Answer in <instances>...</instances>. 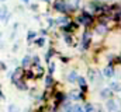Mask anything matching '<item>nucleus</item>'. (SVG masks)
<instances>
[{"label": "nucleus", "mask_w": 121, "mask_h": 112, "mask_svg": "<svg viewBox=\"0 0 121 112\" xmlns=\"http://www.w3.org/2000/svg\"><path fill=\"white\" fill-rule=\"evenodd\" d=\"M106 107H107L108 112H118V104H117L116 100H111V98H110V100L107 101Z\"/></svg>", "instance_id": "f257e3e1"}, {"label": "nucleus", "mask_w": 121, "mask_h": 112, "mask_svg": "<svg viewBox=\"0 0 121 112\" xmlns=\"http://www.w3.org/2000/svg\"><path fill=\"white\" fill-rule=\"evenodd\" d=\"M54 7H55V10H58V11H65L66 8H68V6H66V3L63 1V0H56L55 3H54Z\"/></svg>", "instance_id": "f03ea898"}, {"label": "nucleus", "mask_w": 121, "mask_h": 112, "mask_svg": "<svg viewBox=\"0 0 121 112\" xmlns=\"http://www.w3.org/2000/svg\"><path fill=\"white\" fill-rule=\"evenodd\" d=\"M91 20H93V18H91V16H89V14H83V16L79 18V21H80L83 25H89L91 23Z\"/></svg>", "instance_id": "7ed1b4c3"}, {"label": "nucleus", "mask_w": 121, "mask_h": 112, "mask_svg": "<svg viewBox=\"0 0 121 112\" xmlns=\"http://www.w3.org/2000/svg\"><path fill=\"white\" fill-rule=\"evenodd\" d=\"M111 92H113V91H111V88H104V90L101 91V94H100V95H101V98H108V100H110Z\"/></svg>", "instance_id": "20e7f679"}, {"label": "nucleus", "mask_w": 121, "mask_h": 112, "mask_svg": "<svg viewBox=\"0 0 121 112\" xmlns=\"http://www.w3.org/2000/svg\"><path fill=\"white\" fill-rule=\"evenodd\" d=\"M104 76H107V77H113V76H114V69H113L111 66H107V67L104 69Z\"/></svg>", "instance_id": "39448f33"}, {"label": "nucleus", "mask_w": 121, "mask_h": 112, "mask_svg": "<svg viewBox=\"0 0 121 112\" xmlns=\"http://www.w3.org/2000/svg\"><path fill=\"white\" fill-rule=\"evenodd\" d=\"M89 41H90V34H89V32H85V34H83V48L87 46Z\"/></svg>", "instance_id": "423d86ee"}, {"label": "nucleus", "mask_w": 121, "mask_h": 112, "mask_svg": "<svg viewBox=\"0 0 121 112\" xmlns=\"http://www.w3.org/2000/svg\"><path fill=\"white\" fill-rule=\"evenodd\" d=\"M20 76H21V69H16V72H14V74H13V76H11V80H13V81H16V83H17V81H18V80H17V79H18V77H20Z\"/></svg>", "instance_id": "0eeeda50"}, {"label": "nucleus", "mask_w": 121, "mask_h": 112, "mask_svg": "<svg viewBox=\"0 0 121 112\" xmlns=\"http://www.w3.org/2000/svg\"><path fill=\"white\" fill-rule=\"evenodd\" d=\"M76 79H79V77L76 76V72H72V73L69 74V81H70V83H75Z\"/></svg>", "instance_id": "6e6552de"}, {"label": "nucleus", "mask_w": 121, "mask_h": 112, "mask_svg": "<svg viewBox=\"0 0 121 112\" xmlns=\"http://www.w3.org/2000/svg\"><path fill=\"white\" fill-rule=\"evenodd\" d=\"M9 112H20V109H18V107H17V105L11 104V105L9 107Z\"/></svg>", "instance_id": "1a4fd4ad"}, {"label": "nucleus", "mask_w": 121, "mask_h": 112, "mask_svg": "<svg viewBox=\"0 0 121 112\" xmlns=\"http://www.w3.org/2000/svg\"><path fill=\"white\" fill-rule=\"evenodd\" d=\"M70 112H83V109H82V107H80V105H78V104H76V105H73V107H72V111Z\"/></svg>", "instance_id": "9d476101"}, {"label": "nucleus", "mask_w": 121, "mask_h": 112, "mask_svg": "<svg viewBox=\"0 0 121 112\" xmlns=\"http://www.w3.org/2000/svg\"><path fill=\"white\" fill-rule=\"evenodd\" d=\"M6 16H7V10H6L4 6H1V20H3V21L6 20Z\"/></svg>", "instance_id": "9b49d317"}, {"label": "nucleus", "mask_w": 121, "mask_h": 112, "mask_svg": "<svg viewBox=\"0 0 121 112\" xmlns=\"http://www.w3.org/2000/svg\"><path fill=\"white\" fill-rule=\"evenodd\" d=\"M78 83L80 84V87H82V88H85V87H86V81H85V79H83V77H79V79H78Z\"/></svg>", "instance_id": "f8f14e48"}, {"label": "nucleus", "mask_w": 121, "mask_h": 112, "mask_svg": "<svg viewBox=\"0 0 121 112\" xmlns=\"http://www.w3.org/2000/svg\"><path fill=\"white\" fill-rule=\"evenodd\" d=\"M86 112H96L91 104H87V105H86Z\"/></svg>", "instance_id": "ddd939ff"}, {"label": "nucleus", "mask_w": 121, "mask_h": 112, "mask_svg": "<svg viewBox=\"0 0 121 112\" xmlns=\"http://www.w3.org/2000/svg\"><path fill=\"white\" fill-rule=\"evenodd\" d=\"M45 84H47V85H51V84H52V77H51V76H48V77L45 79Z\"/></svg>", "instance_id": "4468645a"}, {"label": "nucleus", "mask_w": 121, "mask_h": 112, "mask_svg": "<svg viewBox=\"0 0 121 112\" xmlns=\"http://www.w3.org/2000/svg\"><path fill=\"white\" fill-rule=\"evenodd\" d=\"M28 63H30V57L27 56V57H24V59H23V66H27Z\"/></svg>", "instance_id": "2eb2a0df"}, {"label": "nucleus", "mask_w": 121, "mask_h": 112, "mask_svg": "<svg viewBox=\"0 0 121 112\" xmlns=\"http://www.w3.org/2000/svg\"><path fill=\"white\" fill-rule=\"evenodd\" d=\"M70 97H72V98H76V100H78V98H80V95H79V94H78L76 91H72V94H70Z\"/></svg>", "instance_id": "dca6fc26"}, {"label": "nucleus", "mask_w": 121, "mask_h": 112, "mask_svg": "<svg viewBox=\"0 0 121 112\" xmlns=\"http://www.w3.org/2000/svg\"><path fill=\"white\" fill-rule=\"evenodd\" d=\"M32 38H35V32H34V31H30V32H28V41H31Z\"/></svg>", "instance_id": "f3484780"}, {"label": "nucleus", "mask_w": 121, "mask_h": 112, "mask_svg": "<svg viewBox=\"0 0 121 112\" xmlns=\"http://www.w3.org/2000/svg\"><path fill=\"white\" fill-rule=\"evenodd\" d=\"M37 44H38L39 46H42V45L45 44V39H44V38H41V39H38V41H37Z\"/></svg>", "instance_id": "a211bd4d"}, {"label": "nucleus", "mask_w": 121, "mask_h": 112, "mask_svg": "<svg viewBox=\"0 0 121 112\" xmlns=\"http://www.w3.org/2000/svg\"><path fill=\"white\" fill-rule=\"evenodd\" d=\"M54 70H55V64L49 63V73H54Z\"/></svg>", "instance_id": "6ab92c4d"}, {"label": "nucleus", "mask_w": 121, "mask_h": 112, "mask_svg": "<svg viewBox=\"0 0 121 112\" xmlns=\"http://www.w3.org/2000/svg\"><path fill=\"white\" fill-rule=\"evenodd\" d=\"M96 31H97V32H100V34H103V32L106 31V28H104V27H97V29H96Z\"/></svg>", "instance_id": "aec40b11"}, {"label": "nucleus", "mask_w": 121, "mask_h": 112, "mask_svg": "<svg viewBox=\"0 0 121 112\" xmlns=\"http://www.w3.org/2000/svg\"><path fill=\"white\" fill-rule=\"evenodd\" d=\"M17 87H18V88H21V90H26V85H24L23 83H18V81H17Z\"/></svg>", "instance_id": "412c9836"}, {"label": "nucleus", "mask_w": 121, "mask_h": 112, "mask_svg": "<svg viewBox=\"0 0 121 112\" xmlns=\"http://www.w3.org/2000/svg\"><path fill=\"white\" fill-rule=\"evenodd\" d=\"M58 24H62V23H66V18H59L58 21H56Z\"/></svg>", "instance_id": "4be33fe9"}, {"label": "nucleus", "mask_w": 121, "mask_h": 112, "mask_svg": "<svg viewBox=\"0 0 121 112\" xmlns=\"http://www.w3.org/2000/svg\"><path fill=\"white\" fill-rule=\"evenodd\" d=\"M65 39H66V42H68V44H70V36H69V35H66V36H65Z\"/></svg>", "instance_id": "5701e85b"}, {"label": "nucleus", "mask_w": 121, "mask_h": 112, "mask_svg": "<svg viewBox=\"0 0 121 112\" xmlns=\"http://www.w3.org/2000/svg\"><path fill=\"white\" fill-rule=\"evenodd\" d=\"M111 88H118V84H117V83H113V84H111Z\"/></svg>", "instance_id": "b1692460"}, {"label": "nucleus", "mask_w": 121, "mask_h": 112, "mask_svg": "<svg viewBox=\"0 0 121 112\" xmlns=\"http://www.w3.org/2000/svg\"><path fill=\"white\" fill-rule=\"evenodd\" d=\"M21 1H23V3H28L30 0H21Z\"/></svg>", "instance_id": "393cba45"}, {"label": "nucleus", "mask_w": 121, "mask_h": 112, "mask_svg": "<svg viewBox=\"0 0 121 112\" xmlns=\"http://www.w3.org/2000/svg\"><path fill=\"white\" fill-rule=\"evenodd\" d=\"M45 1H49V0H45Z\"/></svg>", "instance_id": "a878e982"}, {"label": "nucleus", "mask_w": 121, "mask_h": 112, "mask_svg": "<svg viewBox=\"0 0 121 112\" xmlns=\"http://www.w3.org/2000/svg\"><path fill=\"white\" fill-rule=\"evenodd\" d=\"M1 1H6V0H1Z\"/></svg>", "instance_id": "bb28decb"}]
</instances>
